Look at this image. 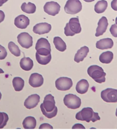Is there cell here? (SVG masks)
Returning a JSON list of instances; mask_svg holds the SVG:
<instances>
[{
    "mask_svg": "<svg viewBox=\"0 0 117 133\" xmlns=\"http://www.w3.org/2000/svg\"><path fill=\"white\" fill-rule=\"evenodd\" d=\"M30 20L28 18L24 15L18 16L15 19V25L18 28L21 29H25L29 25Z\"/></svg>",
    "mask_w": 117,
    "mask_h": 133,
    "instance_id": "5bb4252c",
    "label": "cell"
},
{
    "mask_svg": "<svg viewBox=\"0 0 117 133\" xmlns=\"http://www.w3.org/2000/svg\"><path fill=\"white\" fill-rule=\"evenodd\" d=\"M113 58V54L112 52L107 51L102 53L99 56V60L104 64H109Z\"/></svg>",
    "mask_w": 117,
    "mask_h": 133,
    "instance_id": "44dd1931",
    "label": "cell"
},
{
    "mask_svg": "<svg viewBox=\"0 0 117 133\" xmlns=\"http://www.w3.org/2000/svg\"><path fill=\"white\" fill-rule=\"evenodd\" d=\"M85 2H87V3H90V2H91L94 1L95 0H83Z\"/></svg>",
    "mask_w": 117,
    "mask_h": 133,
    "instance_id": "8d00e7d4",
    "label": "cell"
},
{
    "mask_svg": "<svg viewBox=\"0 0 117 133\" xmlns=\"http://www.w3.org/2000/svg\"><path fill=\"white\" fill-rule=\"evenodd\" d=\"M55 104L54 96L49 94L45 97L43 103L40 105L42 114L49 119H52L57 115L58 108L55 106Z\"/></svg>",
    "mask_w": 117,
    "mask_h": 133,
    "instance_id": "6da1fadb",
    "label": "cell"
},
{
    "mask_svg": "<svg viewBox=\"0 0 117 133\" xmlns=\"http://www.w3.org/2000/svg\"><path fill=\"white\" fill-rule=\"evenodd\" d=\"M12 84L15 90L19 91L22 90L24 88V81L21 77H15L13 79Z\"/></svg>",
    "mask_w": 117,
    "mask_h": 133,
    "instance_id": "d4e9b609",
    "label": "cell"
},
{
    "mask_svg": "<svg viewBox=\"0 0 117 133\" xmlns=\"http://www.w3.org/2000/svg\"><path fill=\"white\" fill-rule=\"evenodd\" d=\"M18 41L22 47L28 49L33 45V38L28 33L22 32L17 37Z\"/></svg>",
    "mask_w": 117,
    "mask_h": 133,
    "instance_id": "9c48e42d",
    "label": "cell"
},
{
    "mask_svg": "<svg viewBox=\"0 0 117 133\" xmlns=\"http://www.w3.org/2000/svg\"><path fill=\"white\" fill-rule=\"evenodd\" d=\"M2 95L1 92H0V100H1V98H2Z\"/></svg>",
    "mask_w": 117,
    "mask_h": 133,
    "instance_id": "f35d334b",
    "label": "cell"
},
{
    "mask_svg": "<svg viewBox=\"0 0 117 133\" xmlns=\"http://www.w3.org/2000/svg\"><path fill=\"white\" fill-rule=\"evenodd\" d=\"M115 115H116V116L117 117V108L116 110V112Z\"/></svg>",
    "mask_w": 117,
    "mask_h": 133,
    "instance_id": "60d3db41",
    "label": "cell"
},
{
    "mask_svg": "<svg viewBox=\"0 0 117 133\" xmlns=\"http://www.w3.org/2000/svg\"><path fill=\"white\" fill-rule=\"evenodd\" d=\"M101 97L107 103H117V89L107 88L101 92Z\"/></svg>",
    "mask_w": 117,
    "mask_h": 133,
    "instance_id": "52a82bcc",
    "label": "cell"
},
{
    "mask_svg": "<svg viewBox=\"0 0 117 133\" xmlns=\"http://www.w3.org/2000/svg\"><path fill=\"white\" fill-rule=\"evenodd\" d=\"M75 118L78 121H85L87 122H89L90 121L94 122L100 120L98 113L94 112L90 107L83 108L76 114Z\"/></svg>",
    "mask_w": 117,
    "mask_h": 133,
    "instance_id": "7a4b0ae2",
    "label": "cell"
},
{
    "mask_svg": "<svg viewBox=\"0 0 117 133\" xmlns=\"http://www.w3.org/2000/svg\"><path fill=\"white\" fill-rule=\"evenodd\" d=\"M5 18V13L2 10H0V23L4 21Z\"/></svg>",
    "mask_w": 117,
    "mask_h": 133,
    "instance_id": "e575fe53",
    "label": "cell"
},
{
    "mask_svg": "<svg viewBox=\"0 0 117 133\" xmlns=\"http://www.w3.org/2000/svg\"><path fill=\"white\" fill-rule=\"evenodd\" d=\"M64 105L68 108L75 109L79 108L81 105V100L76 95L70 94L66 95L63 99Z\"/></svg>",
    "mask_w": 117,
    "mask_h": 133,
    "instance_id": "8992f818",
    "label": "cell"
},
{
    "mask_svg": "<svg viewBox=\"0 0 117 133\" xmlns=\"http://www.w3.org/2000/svg\"><path fill=\"white\" fill-rule=\"evenodd\" d=\"M89 88V84L88 81L86 79H82L77 83L76 89L78 93L83 94L88 91Z\"/></svg>",
    "mask_w": 117,
    "mask_h": 133,
    "instance_id": "ac0fdd59",
    "label": "cell"
},
{
    "mask_svg": "<svg viewBox=\"0 0 117 133\" xmlns=\"http://www.w3.org/2000/svg\"><path fill=\"white\" fill-rule=\"evenodd\" d=\"M89 52V49L88 47H82L78 50L74 57V61L77 63L83 61L85 58L86 57Z\"/></svg>",
    "mask_w": 117,
    "mask_h": 133,
    "instance_id": "e0dca14e",
    "label": "cell"
},
{
    "mask_svg": "<svg viewBox=\"0 0 117 133\" xmlns=\"http://www.w3.org/2000/svg\"><path fill=\"white\" fill-rule=\"evenodd\" d=\"M36 58L37 62L39 64L46 65L50 62L52 59V56L51 54L47 56H41L36 52Z\"/></svg>",
    "mask_w": 117,
    "mask_h": 133,
    "instance_id": "4316f807",
    "label": "cell"
},
{
    "mask_svg": "<svg viewBox=\"0 0 117 133\" xmlns=\"http://www.w3.org/2000/svg\"><path fill=\"white\" fill-rule=\"evenodd\" d=\"M111 6L113 9L117 11V0H113L111 2Z\"/></svg>",
    "mask_w": 117,
    "mask_h": 133,
    "instance_id": "836d02e7",
    "label": "cell"
},
{
    "mask_svg": "<svg viewBox=\"0 0 117 133\" xmlns=\"http://www.w3.org/2000/svg\"><path fill=\"white\" fill-rule=\"evenodd\" d=\"M82 6L79 0H68L64 6V11L66 13L75 15L81 11Z\"/></svg>",
    "mask_w": 117,
    "mask_h": 133,
    "instance_id": "5b68a950",
    "label": "cell"
},
{
    "mask_svg": "<svg viewBox=\"0 0 117 133\" xmlns=\"http://www.w3.org/2000/svg\"><path fill=\"white\" fill-rule=\"evenodd\" d=\"M8 0H0V7L3 6V4L7 2Z\"/></svg>",
    "mask_w": 117,
    "mask_h": 133,
    "instance_id": "d590c367",
    "label": "cell"
},
{
    "mask_svg": "<svg viewBox=\"0 0 117 133\" xmlns=\"http://www.w3.org/2000/svg\"><path fill=\"white\" fill-rule=\"evenodd\" d=\"M22 11L28 14L34 13L36 10V6L34 4L28 2V4L26 3H23L21 6Z\"/></svg>",
    "mask_w": 117,
    "mask_h": 133,
    "instance_id": "603a6c76",
    "label": "cell"
},
{
    "mask_svg": "<svg viewBox=\"0 0 117 133\" xmlns=\"http://www.w3.org/2000/svg\"><path fill=\"white\" fill-rule=\"evenodd\" d=\"M20 66L22 69L25 71H29L33 66V62L30 57H24L21 59Z\"/></svg>",
    "mask_w": 117,
    "mask_h": 133,
    "instance_id": "d6986e66",
    "label": "cell"
},
{
    "mask_svg": "<svg viewBox=\"0 0 117 133\" xmlns=\"http://www.w3.org/2000/svg\"><path fill=\"white\" fill-rule=\"evenodd\" d=\"M72 129H85L83 125L80 123H76L74 124L72 128Z\"/></svg>",
    "mask_w": 117,
    "mask_h": 133,
    "instance_id": "d6a6232c",
    "label": "cell"
},
{
    "mask_svg": "<svg viewBox=\"0 0 117 133\" xmlns=\"http://www.w3.org/2000/svg\"><path fill=\"white\" fill-rule=\"evenodd\" d=\"M109 31L114 37L117 38V25L116 23L112 25Z\"/></svg>",
    "mask_w": 117,
    "mask_h": 133,
    "instance_id": "4dcf8cb0",
    "label": "cell"
},
{
    "mask_svg": "<svg viewBox=\"0 0 117 133\" xmlns=\"http://www.w3.org/2000/svg\"><path fill=\"white\" fill-rule=\"evenodd\" d=\"M43 83V78L40 74L38 73L32 74L29 79V83L33 88H39L42 85Z\"/></svg>",
    "mask_w": 117,
    "mask_h": 133,
    "instance_id": "4fadbf2b",
    "label": "cell"
},
{
    "mask_svg": "<svg viewBox=\"0 0 117 133\" xmlns=\"http://www.w3.org/2000/svg\"><path fill=\"white\" fill-rule=\"evenodd\" d=\"M39 129H53L52 125L47 123H44L40 125Z\"/></svg>",
    "mask_w": 117,
    "mask_h": 133,
    "instance_id": "1f68e13d",
    "label": "cell"
},
{
    "mask_svg": "<svg viewBox=\"0 0 117 133\" xmlns=\"http://www.w3.org/2000/svg\"><path fill=\"white\" fill-rule=\"evenodd\" d=\"M73 82L71 78L67 77H60L56 81V88L61 91H67L73 86Z\"/></svg>",
    "mask_w": 117,
    "mask_h": 133,
    "instance_id": "ba28073f",
    "label": "cell"
},
{
    "mask_svg": "<svg viewBox=\"0 0 117 133\" xmlns=\"http://www.w3.org/2000/svg\"><path fill=\"white\" fill-rule=\"evenodd\" d=\"M115 23L117 25V17L115 19Z\"/></svg>",
    "mask_w": 117,
    "mask_h": 133,
    "instance_id": "ab89813d",
    "label": "cell"
},
{
    "mask_svg": "<svg viewBox=\"0 0 117 133\" xmlns=\"http://www.w3.org/2000/svg\"><path fill=\"white\" fill-rule=\"evenodd\" d=\"M87 73L96 82L102 83L106 81V74L101 67L97 65H91L88 68Z\"/></svg>",
    "mask_w": 117,
    "mask_h": 133,
    "instance_id": "3957f363",
    "label": "cell"
},
{
    "mask_svg": "<svg viewBox=\"0 0 117 133\" xmlns=\"http://www.w3.org/2000/svg\"><path fill=\"white\" fill-rule=\"evenodd\" d=\"M40 49H47L51 51L50 45L48 40L44 38H41L39 39L36 45V50Z\"/></svg>",
    "mask_w": 117,
    "mask_h": 133,
    "instance_id": "484cf974",
    "label": "cell"
},
{
    "mask_svg": "<svg viewBox=\"0 0 117 133\" xmlns=\"http://www.w3.org/2000/svg\"><path fill=\"white\" fill-rule=\"evenodd\" d=\"M108 4L105 0L99 1L94 6V11L98 14H101L105 11L107 7Z\"/></svg>",
    "mask_w": 117,
    "mask_h": 133,
    "instance_id": "cb8c5ba5",
    "label": "cell"
},
{
    "mask_svg": "<svg viewBox=\"0 0 117 133\" xmlns=\"http://www.w3.org/2000/svg\"><path fill=\"white\" fill-rule=\"evenodd\" d=\"M9 120L8 115L6 113L0 112V129L4 128Z\"/></svg>",
    "mask_w": 117,
    "mask_h": 133,
    "instance_id": "f1b7e54d",
    "label": "cell"
},
{
    "mask_svg": "<svg viewBox=\"0 0 117 133\" xmlns=\"http://www.w3.org/2000/svg\"><path fill=\"white\" fill-rule=\"evenodd\" d=\"M52 29L50 24L46 22L38 23L34 26L33 31L39 35L48 33Z\"/></svg>",
    "mask_w": 117,
    "mask_h": 133,
    "instance_id": "8fae6325",
    "label": "cell"
},
{
    "mask_svg": "<svg viewBox=\"0 0 117 133\" xmlns=\"http://www.w3.org/2000/svg\"><path fill=\"white\" fill-rule=\"evenodd\" d=\"M64 29V34L67 36H73L75 34L80 33L82 28L78 18L70 19L69 23H67Z\"/></svg>",
    "mask_w": 117,
    "mask_h": 133,
    "instance_id": "277c9868",
    "label": "cell"
},
{
    "mask_svg": "<svg viewBox=\"0 0 117 133\" xmlns=\"http://www.w3.org/2000/svg\"><path fill=\"white\" fill-rule=\"evenodd\" d=\"M98 26L96 29L95 36L97 37L103 35L106 32L108 25V21L107 18L103 17L99 21L98 23Z\"/></svg>",
    "mask_w": 117,
    "mask_h": 133,
    "instance_id": "9a60e30c",
    "label": "cell"
},
{
    "mask_svg": "<svg viewBox=\"0 0 117 133\" xmlns=\"http://www.w3.org/2000/svg\"><path fill=\"white\" fill-rule=\"evenodd\" d=\"M53 42L56 49L59 51L64 52L66 50V44L60 37H55Z\"/></svg>",
    "mask_w": 117,
    "mask_h": 133,
    "instance_id": "7402d4cb",
    "label": "cell"
},
{
    "mask_svg": "<svg viewBox=\"0 0 117 133\" xmlns=\"http://www.w3.org/2000/svg\"><path fill=\"white\" fill-rule=\"evenodd\" d=\"M22 124L25 129H34L36 125V121L34 117H27L24 119Z\"/></svg>",
    "mask_w": 117,
    "mask_h": 133,
    "instance_id": "ffe728a7",
    "label": "cell"
},
{
    "mask_svg": "<svg viewBox=\"0 0 117 133\" xmlns=\"http://www.w3.org/2000/svg\"><path fill=\"white\" fill-rule=\"evenodd\" d=\"M40 97L37 94L32 95L28 97L24 103V106L28 109L35 108L40 102Z\"/></svg>",
    "mask_w": 117,
    "mask_h": 133,
    "instance_id": "7c38bea8",
    "label": "cell"
},
{
    "mask_svg": "<svg viewBox=\"0 0 117 133\" xmlns=\"http://www.w3.org/2000/svg\"><path fill=\"white\" fill-rule=\"evenodd\" d=\"M4 72L3 71L2 69H1L0 68V74H1V73H4Z\"/></svg>",
    "mask_w": 117,
    "mask_h": 133,
    "instance_id": "74e56055",
    "label": "cell"
},
{
    "mask_svg": "<svg viewBox=\"0 0 117 133\" xmlns=\"http://www.w3.org/2000/svg\"><path fill=\"white\" fill-rule=\"evenodd\" d=\"M7 52L6 49L0 45V60H3L7 56Z\"/></svg>",
    "mask_w": 117,
    "mask_h": 133,
    "instance_id": "f546056e",
    "label": "cell"
},
{
    "mask_svg": "<svg viewBox=\"0 0 117 133\" xmlns=\"http://www.w3.org/2000/svg\"><path fill=\"white\" fill-rule=\"evenodd\" d=\"M60 5L57 2H47L43 7L44 11L50 15L55 16L59 13L60 9Z\"/></svg>",
    "mask_w": 117,
    "mask_h": 133,
    "instance_id": "30bf717a",
    "label": "cell"
},
{
    "mask_svg": "<svg viewBox=\"0 0 117 133\" xmlns=\"http://www.w3.org/2000/svg\"><path fill=\"white\" fill-rule=\"evenodd\" d=\"M113 44V41L112 39L109 38H105L98 41L96 43V47L99 49H107L112 48Z\"/></svg>",
    "mask_w": 117,
    "mask_h": 133,
    "instance_id": "2e32d148",
    "label": "cell"
},
{
    "mask_svg": "<svg viewBox=\"0 0 117 133\" xmlns=\"http://www.w3.org/2000/svg\"><path fill=\"white\" fill-rule=\"evenodd\" d=\"M8 49L12 55L18 57L21 55V51L18 46L13 42L11 41L8 45Z\"/></svg>",
    "mask_w": 117,
    "mask_h": 133,
    "instance_id": "83f0119b",
    "label": "cell"
}]
</instances>
